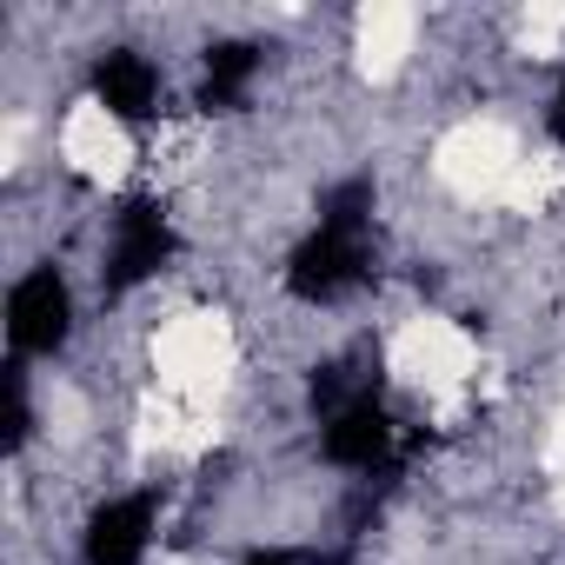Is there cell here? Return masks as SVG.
Masks as SVG:
<instances>
[{"label": "cell", "instance_id": "9", "mask_svg": "<svg viewBox=\"0 0 565 565\" xmlns=\"http://www.w3.org/2000/svg\"><path fill=\"white\" fill-rule=\"evenodd\" d=\"M239 565H340V558L333 552H313V545H259Z\"/></svg>", "mask_w": 565, "mask_h": 565}, {"label": "cell", "instance_id": "6", "mask_svg": "<svg viewBox=\"0 0 565 565\" xmlns=\"http://www.w3.org/2000/svg\"><path fill=\"white\" fill-rule=\"evenodd\" d=\"M160 532V492H114L81 525V565H140Z\"/></svg>", "mask_w": 565, "mask_h": 565}, {"label": "cell", "instance_id": "5", "mask_svg": "<svg viewBox=\"0 0 565 565\" xmlns=\"http://www.w3.org/2000/svg\"><path fill=\"white\" fill-rule=\"evenodd\" d=\"M87 94L114 127H153L160 100H167V81L140 47H100L94 67H87Z\"/></svg>", "mask_w": 565, "mask_h": 565}, {"label": "cell", "instance_id": "2", "mask_svg": "<svg viewBox=\"0 0 565 565\" xmlns=\"http://www.w3.org/2000/svg\"><path fill=\"white\" fill-rule=\"evenodd\" d=\"M173 259H180V226H173L167 200L134 193V200H120V213L107 220L100 294H107V300H127V294H140V287H147V279H160Z\"/></svg>", "mask_w": 565, "mask_h": 565}, {"label": "cell", "instance_id": "1", "mask_svg": "<svg viewBox=\"0 0 565 565\" xmlns=\"http://www.w3.org/2000/svg\"><path fill=\"white\" fill-rule=\"evenodd\" d=\"M300 307H340L373 279V180H340L320 200L313 233L279 266Z\"/></svg>", "mask_w": 565, "mask_h": 565}, {"label": "cell", "instance_id": "4", "mask_svg": "<svg viewBox=\"0 0 565 565\" xmlns=\"http://www.w3.org/2000/svg\"><path fill=\"white\" fill-rule=\"evenodd\" d=\"M320 452H327V466H340V472H386V466L406 459V433H399L393 406L380 399V386L353 393L347 406H333V413L320 419Z\"/></svg>", "mask_w": 565, "mask_h": 565}, {"label": "cell", "instance_id": "10", "mask_svg": "<svg viewBox=\"0 0 565 565\" xmlns=\"http://www.w3.org/2000/svg\"><path fill=\"white\" fill-rule=\"evenodd\" d=\"M545 127H552V140L565 147V74H558V87H552V107H545Z\"/></svg>", "mask_w": 565, "mask_h": 565}, {"label": "cell", "instance_id": "7", "mask_svg": "<svg viewBox=\"0 0 565 565\" xmlns=\"http://www.w3.org/2000/svg\"><path fill=\"white\" fill-rule=\"evenodd\" d=\"M259 67H266V47L259 41H213L200 54V107L206 114H239L253 100Z\"/></svg>", "mask_w": 565, "mask_h": 565}, {"label": "cell", "instance_id": "3", "mask_svg": "<svg viewBox=\"0 0 565 565\" xmlns=\"http://www.w3.org/2000/svg\"><path fill=\"white\" fill-rule=\"evenodd\" d=\"M67 340H74V287H67V273L54 259H41V266H28L14 279V294H8V347L28 366V360L67 353Z\"/></svg>", "mask_w": 565, "mask_h": 565}, {"label": "cell", "instance_id": "8", "mask_svg": "<svg viewBox=\"0 0 565 565\" xmlns=\"http://www.w3.org/2000/svg\"><path fill=\"white\" fill-rule=\"evenodd\" d=\"M34 439V399H28V366H8V452H21Z\"/></svg>", "mask_w": 565, "mask_h": 565}]
</instances>
